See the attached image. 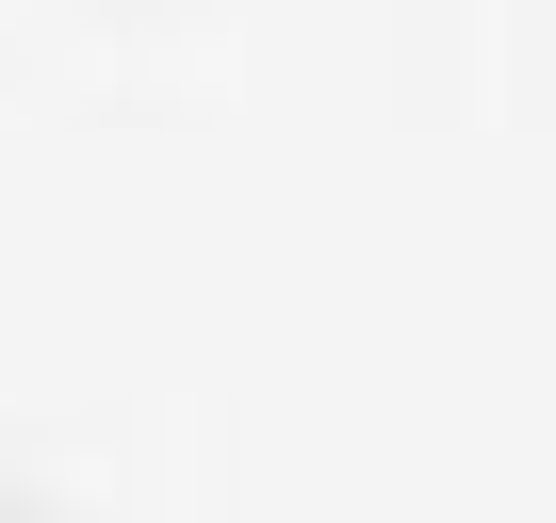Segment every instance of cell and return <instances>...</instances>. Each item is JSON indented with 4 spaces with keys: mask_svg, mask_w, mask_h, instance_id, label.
Returning a JSON list of instances; mask_svg holds the SVG:
<instances>
[{
    "mask_svg": "<svg viewBox=\"0 0 556 523\" xmlns=\"http://www.w3.org/2000/svg\"><path fill=\"white\" fill-rule=\"evenodd\" d=\"M0 523H66V507H50V490H0Z\"/></svg>",
    "mask_w": 556,
    "mask_h": 523,
    "instance_id": "6da1fadb",
    "label": "cell"
}]
</instances>
